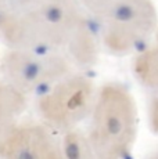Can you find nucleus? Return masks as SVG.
<instances>
[{"label": "nucleus", "instance_id": "1", "mask_svg": "<svg viewBox=\"0 0 158 159\" xmlns=\"http://www.w3.org/2000/svg\"><path fill=\"white\" fill-rule=\"evenodd\" d=\"M85 15L79 0H6L0 40L8 48L63 51Z\"/></svg>", "mask_w": 158, "mask_h": 159}, {"label": "nucleus", "instance_id": "2", "mask_svg": "<svg viewBox=\"0 0 158 159\" xmlns=\"http://www.w3.org/2000/svg\"><path fill=\"white\" fill-rule=\"evenodd\" d=\"M86 136L95 158L118 159L132 152L137 139L139 114L125 84L110 82L96 90Z\"/></svg>", "mask_w": 158, "mask_h": 159}, {"label": "nucleus", "instance_id": "3", "mask_svg": "<svg viewBox=\"0 0 158 159\" xmlns=\"http://www.w3.org/2000/svg\"><path fill=\"white\" fill-rule=\"evenodd\" d=\"M100 43L114 56H129L150 43L157 29L153 0H79Z\"/></svg>", "mask_w": 158, "mask_h": 159}, {"label": "nucleus", "instance_id": "4", "mask_svg": "<svg viewBox=\"0 0 158 159\" xmlns=\"http://www.w3.org/2000/svg\"><path fill=\"white\" fill-rule=\"evenodd\" d=\"M96 86L89 76L69 72L38 94L39 119L56 133L78 127L89 116Z\"/></svg>", "mask_w": 158, "mask_h": 159}, {"label": "nucleus", "instance_id": "5", "mask_svg": "<svg viewBox=\"0 0 158 159\" xmlns=\"http://www.w3.org/2000/svg\"><path fill=\"white\" fill-rule=\"evenodd\" d=\"M69 72L72 62L63 51L8 48L0 56L3 82L26 97L40 94Z\"/></svg>", "mask_w": 158, "mask_h": 159}, {"label": "nucleus", "instance_id": "6", "mask_svg": "<svg viewBox=\"0 0 158 159\" xmlns=\"http://www.w3.org/2000/svg\"><path fill=\"white\" fill-rule=\"evenodd\" d=\"M42 120H20L0 141V158H63L60 137Z\"/></svg>", "mask_w": 158, "mask_h": 159}, {"label": "nucleus", "instance_id": "7", "mask_svg": "<svg viewBox=\"0 0 158 159\" xmlns=\"http://www.w3.org/2000/svg\"><path fill=\"white\" fill-rule=\"evenodd\" d=\"M100 47L101 43L97 29L90 17L86 14L72 33L64 50L72 64H77L81 68H89L99 60Z\"/></svg>", "mask_w": 158, "mask_h": 159}, {"label": "nucleus", "instance_id": "8", "mask_svg": "<svg viewBox=\"0 0 158 159\" xmlns=\"http://www.w3.org/2000/svg\"><path fill=\"white\" fill-rule=\"evenodd\" d=\"M26 109V96L6 82H0V141L22 118Z\"/></svg>", "mask_w": 158, "mask_h": 159}, {"label": "nucleus", "instance_id": "9", "mask_svg": "<svg viewBox=\"0 0 158 159\" xmlns=\"http://www.w3.org/2000/svg\"><path fill=\"white\" fill-rule=\"evenodd\" d=\"M132 71L143 87L156 93L158 87V47L154 42L135 53Z\"/></svg>", "mask_w": 158, "mask_h": 159}, {"label": "nucleus", "instance_id": "10", "mask_svg": "<svg viewBox=\"0 0 158 159\" xmlns=\"http://www.w3.org/2000/svg\"><path fill=\"white\" fill-rule=\"evenodd\" d=\"M60 147H61L63 158L72 159H90L95 158L92 145L86 136V131L74 127L61 133L60 137Z\"/></svg>", "mask_w": 158, "mask_h": 159}, {"label": "nucleus", "instance_id": "11", "mask_svg": "<svg viewBox=\"0 0 158 159\" xmlns=\"http://www.w3.org/2000/svg\"><path fill=\"white\" fill-rule=\"evenodd\" d=\"M4 4H6V0H0V13H2V10H3V7H4Z\"/></svg>", "mask_w": 158, "mask_h": 159}]
</instances>
